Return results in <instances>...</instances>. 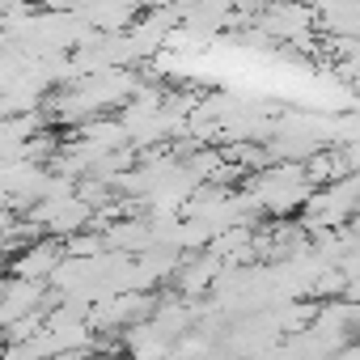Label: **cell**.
I'll return each mask as SVG.
<instances>
[{
    "mask_svg": "<svg viewBox=\"0 0 360 360\" xmlns=\"http://www.w3.org/2000/svg\"><path fill=\"white\" fill-rule=\"evenodd\" d=\"M60 259H64V246H56V242H34V246L13 263V271H18V280H51V271L60 267Z\"/></svg>",
    "mask_w": 360,
    "mask_h": 360,
    "instance_id": "6da1fadb",
    "label": "cell"
}]
</instances>
